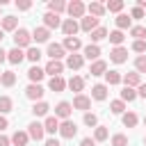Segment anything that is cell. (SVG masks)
I'll list each match as a JSON object with an SVG mask.
<instances>
[{"label": "cell", "instance_id": "cell-23", "mask_svg": "<svg viewBox=\"0 0 146 146\" xmlns=\"http://www.w3.org/2000/svg\"><path fill=\"white\" fill-rule=\"evenodd\" d=\"M87 11H89V16H94V18H103V16H105V5H103V2H89V5H87Z\"/></svg>", "mask_w": 146, "mask_h": 146}, {"label": "cell", "instance_id": "cell-19", "mask_svg": "<svg viewBox=\"0 0 146 146\" xmlns=\"http://www.w3.org/2000/svg\"><path fill=\"white\" fill-rule=\"evenodd\" d=\"M121 82H123L125 87H132V89H137V87L141 84V75H139L137 71H130V73H125V75L121 78Z\"/></svg>", "mask_w": 146, "mask_h": 146}, {"label": "cell", "instance_id": "cell-54", "mask_svg": "<svg viewBox=\"0 0 146 146\" xmlns=\"http://www.w3.org/2000/svg\"><path fill=\"white\" fill-rule=\"evenodd\" d=\"M0 146H11V139L5 137V135H0Z\"/></svg>", "mask_w": 146, "mask_h": 146}, {"label": "cell", "instance_id": "cell-42", "mask_svg": "<svg viewBox=\"0 0 146 146\" xmlns=\"http://www.w3.org/2000/svg\"><path fill=\"white\" fill-rule=\"evenodd\" d=\"M137 98V89H132V87H123L121 89V100L123 103H132Z\"/></svg>", "mask_w": 146, "mask_h": 146}, {"label": "cell", "instance_id": "cell-60", "mask_svg": "<svg viewBox=\"0 0 146 146\" xmlns=\"http://www.w3.org/2000/svg\"><path fill=\"white\" fill-rule=\"evenodd\" d=\"M0 9H2V7H0Z\"/></svg>", "mask_w": 146, "mask_h": 146}, {"label": "cell", "instance_id": "cell-36", "mask_svg": "<svg viewBox=\"0 0 146 146\" xmlns=\"http://www.w3.org/2000/svg\"><path fill=\"white\" fill-rule=\"evenodd\" d=\"M48 11L59 16L62 11H66V2H64V0H50V2H48Z\"/></svg>", "mask_w": 146, "mask_h": 146}, {"label": "cell", "instance_id": "cell-7", "mask_svg": "<svg viewBox=\"0 0 146 146\" xmlns=\"http://www.w3.org/2000/svg\"><path fill=\"white\" fill-rule=\"evenodd\" d=\"M62 48H64L68 55H73V52H78V50L82 48V41H80L78 36H64V41H62Z\"/></svg>", "mask_w": 146, "mask_h": 146}, {"label": "cell", "instance_id": "cell-34", "mask_svg": "<svg viewBox=\"0 0 146 146\" xmlns=\"http://www.w3.org/2000/svg\"><path fill=\"white\" fill-rule=\"evenodd\" d=\"M121 123H123L125 128H135V125L139 123V116H137L135 112H123V114H121Z\"/></svg>", "mask_w": 146, "mask_h": 146}, {"label": "cell", "instance_id": "cell-40", "mask_svg": "<svg viewBox=\"0 0 146 146\" xmlns=\"http://www.w3.org/2000/svg\"><path fill=\"white\" fill-rule=\"evenodd\" d=\"M107 137H110V130H107L105 125H96V128H94V137H91L94 141H105Z\"/></svg>", "mask_w": 146, "mask_h": 146}, {"label": "cell", "instance_id": "cell-26", "mask_svg": "<svg viewBox=\"0 0 146 146\" xmlns=\"http://www.w3.org/2000/svg\"><path fill=\"white\" fill-rule=\"evenodd\" d=\"M43 130H46V135H55V132L59 130V119H57V116H46Z\"/></svg>", "mask_w": 146, "mask_h": 146}, {"label": "cell", "instance_id": "cell-53", "mask_svg": "<svg viewBox=\"0 0 146 146\" xmlns=\"http://www.w3.org/2000/svg\"><path fill=\"white\" fill-rule=\"evenodd\" d=\"M43 146H62V144H59V139L50 137V139H46V144H43Z\"/></svg>", "mask_w": 146, "mask_h": 146}, {"label": "cell", "instance_id": "cell-33", "mask_svg": "<svg viewBox=\"0 0 146 146\" xmlns=\"http://www.w3.org/2000/svg\"><path fill=\"white\" fill-rule=\"evenodd\" d=\"M48 112H50V105L46 100H39V103L32 105V114L34 116H48Z\"/></svg>", "mask_w": 146, "mask_h": 146}, {"label": "cell", "instance_id": "cell-35", "mask_svg": "<svg viewBox=\"0 0 146 146\" xmlns=\"http://www.w3.org/2000/svg\"><path fill=\"white\" fill-rule=\"evenodd\" d=\"M107 34H110V32H107V27H103V25H100V27H96V30L89 34V39H91V43H96V46H98V41L107 39Z\"/></svg>", "mask_w": 146, "mask_h": 146}, {"label": "cell", "instance_id": "cell-11", "mask_svg": "<svg viewBox=\"0 0 146 146\" xmlns=\"http://www.w3.org/2000/svg\"><path fill=\"white\" fill-rule=\"evenodd\" d=\"M27 78H30V84H39V82L46 78V71H43L39 64H32L30 71H27Z\"/></svg>", "mask_w": 146, "mask_h": 146}, {"label": "cell", "instance_id": "cell-41", "mask_svg": "<svg viewBox=\"0 0 146 146\" xmlns=\"http://www.w3.org/2000/svg\"><path fill=\"white\" fill-rule=\"evenodd\" d=\"M14 110V100L9 98V96H0V114L5 116V114H9Z\"/></svg>", "mask_w": 146, "mask_h": 146}, {"label": "cell", "instance_id": "cell-39", "mask_svg": "<svg viewBox=\"0 0 146 146\" xmlns=\"http://www.w3.org/2000/svg\"><path fill=\"white\" fill-rule=\"evenodd\" d=\"M130 36L135 41H146V27L144 25H132L130 27Z\"/></svg>", "mask_w": 146, "mask_h": 146}, {"label": "cell", "instance_id": "cell-24", "mask_svg": "<svg viewBox=\"0 0 146 146\" xmlns=\"http://www.w3.org/2000/svg\"><path fill=\"white\" fill-rule=\"evenodd\" d=\"M23 59H25V50H21V48L7 50V62H9V64H21Z\"/></svg>", "mask_w": 146, "mask_h": 146}, {"label": "cell", "instance_id": "cell-16", "mask_svg": "<svg viewBox=\"0 0 146 146\" xmlns=\"http://www.w3.org/2000/svg\"><path fill=\"white\" fill-rule=\"evenodd\" d=\"M82 64H84V57H82V55H78V52L66 55V64H64L66 68H71V71H80Z\"/></svg>", "mask_w": 146, "mask_h": 146}, {"label": "cell", "instance_id": "cell-12", "mask_svg": "<svg viewBox=\"0 0 146 146\" xmlns=\"http://www.w3.org/2000/svg\"><path fill=\"white\" fill-rule=\"evenodd\" d=\"M43 27H46V30H57V27H62V18H59L57 14L46 11V14H43Z\"/></svg>", "mask_w": 146, "mask_h": 146}, {"label": "cell", "instance_id": "cell-22", "mask_svg": "<svg viewBox=\"0 0 146 146\" xmlns=\"http://www.w3.org/2000/svg\"><path fill=\"white\" fill-rule=\"evenodd\" d=\"M11 144L14 146H27V141H30V135H27V130H16L11 137Z\"/></svg>", "mask_w": 146, "mask_h": 146}, {"label": "cell", "instance_id": "cell-21", "mask_svg": "<svg viewBox=\"0 0 146 146\" xmlns=\"http://www.w3.org/2000/svg\"><path fill=\"white\" fill-rule=\"evenodd\" d=\"M89 73H91L94 78H98V75H105V73H107V62H103V59H96V62H91V66H89Z\"/></svg>", "mask_w": 146, "mask_h": 146}, {"label": "cell", "instance_id": "cell-5", "mask_svg": "<svg viewBox=\"0 0 146 146\" xmlns=\"http://www.w3.org/2000/svg\"><path fill=\"white\" fill-rule=\"evenodd\" d=\"M96 27H100V18H94V16H82V18H80V30H82V32L91 34Z\"/></svg>", "mask_w": 146, "mask_h": 146}, {"label": "cell", "instance_id": "cell-15", "mask_svg": "<svg viewBox=\"0 0 146 146\" xmlns=\"http://www.w3.org/2000/svg\"><path fill=\"white\" fill-rule=\"evenodd\" d=\"M110 59H112L114 64H123V62H128V48H123V46L112 48V50H110Z\"/></svg>", "mask_w": 146, "mask_h": 146}, {"label": "cell", "instance_id": "cell-17", "mask_svg": "<svg viewBox=\"0 0 146 146\" xmlns=\"http://www.w3.org/2000/svg\"><path fill=\"white\" fill-rule=\"evenodd\" d=\"M43 71H46V75H50V78H57V75H62V73H64V64H62V62L50 59V62L43 66Z\"/></svg>", "mask_w": 146, "mask_h": 146}, {"label": "cell", "instance_id": "cell-13", "mask_svg": "<svg viewBox=\"0 0 146 146\" xmlns=\"http://www.w3.org/2000/svg\"><path fill=\"white\" fill-rule=\"evenodd\" d=\"M0 30L2 32H16L18 30V18L16 16H2L0 18Z\"/></svg>", "mask_w": 146, "mask_h": 146}, {"label": "cell", "instance_id": "cell-27", "mask_svg": "<svg viewBox=\"0 0 146 146\" xmlns=\"http://www.w3.org/2000/svg\"><path fill=\"white\" fill-rule=\"evenodd\" d=\"M123 7H125L123 0H107L105 2V11H112V14H123Z\"/></svg>", "mask_w": 146, "mask_h": 146}, {"label": "cell", "instance_id": "cell-56", "mask_svg": "<svg viewBox=\"0 0 146 146\" xmlns=\"http://www.w3.org/2000/svg\"><path fill=\"white\" fill-rule=\"evenodd\" d=\"M135 7H139V9H144V11H146V0H137V5H135Z\"/></svg>", "mask_w": 146, "mask_h": 146}, {"label": "cell", "instance_id": "cell-55", "mask_svg": "<svg viewBox=\"0 0 146 146\" xmlns=\"http://www.w3.org/2000/svg\"><path fill=\"white\" fill-rule=\"evenodd\" d=\"M2 62H7V50H2V46H0V64Z\"/></svg>", "mask_w": 146, "mask_h": 146}, {"label": "cell", "instance_id": "cell-10", "mask_svg": "<svg viewBox=\"0 0 146 146\" xmlns=\"http://www.w3.org/2000/svg\"><path fill=\"white\" fill-rule=\"evenodd\" d=\"M46 55H48L50 59H55V62H62V57H66V50L62 48V43H48Z\"/></svg>", "mask_w": 146, "mask_h": 146}, {"label": "cell", "instance_id": "cell-50", "mask_svg": "<svg viewBox=\"0 0 146 146\" xmlns=\"http://www.w3.org/2000/svg\"><path fill=\"white\" fill-rule=\"evenodd\" d=\"M80 146H96V141H94L91 137H82V139H80Z\"/></svg>", "mask_w": 146, "mask_h": 146}, {"label": "cell", "instance_id": "cell-45", "mask_svg": "<svg viewBox=\"0 0 146 146\" xmlns=\"http://www.w3.org/2000/svg\"><path fill=\"white\" fill-rule=\"evenodd\" d=\"M135 71L141 75V73H146V55H137V59H135Z\"/></svg>", "mask_w": 146, "mask_h": 146}, {"label": "cell", "instance_id": "cell-1", "mask_svg": "<svg viewBox=\"0 0 146 146\" xmlns=\"http://www.w3.org/2000/svg\"><path fill=\"white\" fill-rule=\"evenodd\" d=\"M30 46H32V32H27L25 27H18L14 32V48H21V50L25 48L27 50Z\"/></svg>", "mask_w": 146, "mask_h": 146}, {"label": "cell", "instance_id": "cell-30", "mask_svg": "<svg viewBox=\"0 0 146 146\" xmlns=\"http://www.w3.org/2000/svg\"><path fill=\"white\" fill-rule=\"evenodd\" d=\"M0 84L7 87V89L14 87V84H16V73H14V71H2V73H0Z\"/></svg>", "mask_w": 146, "mask_h": 146}, {"label": "cell", "instance_id": "cell-20", "mask_svg": "<svg viewBox=\"0 0 146 146\" xmlns=\"http://www.w3.org/2000/svg\"><path fill=\"white\" fill-rule=\"evenodd\" d=\"M48 39H50V30H46L43 25L32 30V41H36V43H46Z\"/></svg>", "mask_w": 146, "mask_h": 146}, {"label": "cell", "instance_id": "cell-47", "mask_svg": "<svg viewBox=\"0 0 146 146\" xmlns=\"http://www.w3.org/2000/svg\"><path fill=\"white\" fill-rule=\"evenodd\" d=\"M128 16H130V18H137V21H141V18H146V11H144V9H139V7H132Z\"/></svg>", "mask_w": 146, "mask_h": 146}, {"label": "cell", "instance_id": "cell-52", "mask_svg": "<svg viewBox=\"0 0 146 146\" xmlns=\"http://www.w3.org/2000/svg\"><path fill=\"white\" fill-rule=\"evenodd\" d=\"M7 128H9V121H7V116H2V114H0V132H2V130H7Z\"/></svg>", "mask_w": 146, "mask_h": 146}, {"label": "cell", "instance_id": "cell-14", "mask_svg": "<svg viewBox=\"0 0 146 146\" xmlns=\"http://www.w3.org/2000/svg\"><path fill=\"white\" fill-rule=\"evenodd\" d=\"M82 57H84V59H89V62L100 59V46H96V43L84 46V48H82Z\"/></svg>", "mask_w": 146, "mask_h": 146}, {"label": "cell", "instance_id": "cell-4", "mask_svg": "<svg viewBox=\"0 0 146 146\" xmlns=\"http://www.w3.org/2000/svg\"><path fill=\"white\" fill-rule=\"evenodd\" d=\"M71 114H73V105H71L68 100H59V103L55 105V114H52V116L66 121V119H71Z\"/></svg>", "mask_w": 146, "mask_h": 146}, {"label": "cell", "instance_id": "cell-38", "mask_svg": "<svg viewBox=\"0 0 146 146\" xmlns=\"http://www.w3.org/2000/svg\"><path fill=\"white\" fill-rule=\"evenodd\" d=\"M121 78H123V75H121L119 71H107V73H105V84H107V87L121 84Z\"/></svg>", "mask_w": 146, "mask_h": 146}, {"label": "cell", "instance_id": "cell-51", "mask_svg": "<svg viewBox=\"0 0 146 146\" xmlns=\"http://www.w3.org/2000/svg\"><path fill=\"white\" fill-rule=\"evenodd\" d=\"M137 96H139V98H146V82H141V84L137 87Z\"/></svg>", "mask_w": 146, "mask_h": 146}, {"label": "cell", "instance_id": "cell-37", "mask_svg": "<svg viewBox=\"0 0 146 146\" xmlns=\"http://www.w3.org/2000/svg\"><path fill=\"white\" fill-rule=\"evenodd\" d=\"M41 57H43V52H41V50H39L36 46H30V48L25 50V59H30L32 64H36V62H39Z\"/></svg>", "mask_w": 146, "mask_h": 146}, {"label": "cell", "instance_id": "cell-2", "mask_svg": "<svg viewBox=\"0 0 146 146\" xmlns=\"http://www.w3.org/2000/svg\"><path fill=\"white\" fill-rule=\"evenodd\" d=\"M64 139H73L78 135V123L73 119H66V121H59V130H57Z\"/></svg>", "mask_w": 146, "mask_h": 146}, {"label": "cell", "instance_id": "cell-3", "mask_svg": "<svg viewBox=\"0 0 146 146\" xmlns=\"http://www.w3.org/2000/svg\"><path fill=\"white\" fill-rule=\"evenodd\" d=\"M66 11H68V18L78 21V18H82V16H84L87 5H84L82 0H73V2H68V5H66Z\"/></svg>", "mask_w": 146, "mask_h": 146}, {"label": "cell", "instance_id": "cell-9", "mask_svg": "<svg viewBox=\"0 0 146 146\" xmlns=\"http://www.w3.org/2000/svg\"><path fill=\"white\" fill-rule=\"evenodd\" d=\"M78 30H80V23H78V21H73V18H64V21H62V32H64V36H75Z\"/></svg>", "mask_w": 146, "mask_h": 146}, {"label": "cell", "instance_id": "cell-25", "mask_svg": "<svg viewBox=\"0 0 146 146\" xmlns=\"http://www.w3.org/2000/svg\"><path fill=\"white\" fill-rule=\"evenodd\" d=\"M66 87H68L71 91H75V96H78V94H82V89H84V78H80V75H73V78L66 82Z\"/></svg>", "mask_w": 146, "mask_h": 146}, {"label": "cell", "instance_id": "cell-57", "mask_svg": "<svg viewBox=\"0 0 146 146\" xmlns=\"http://www.w3.org/2000/svg\"><path fill=\"white\" fill-rule=\"evenodd\" d=\"M2 39H5V32H2V30H0V41H2Z\"/></svg>", "mask_w": 146, "mask_h": 146}, {"label": "cell", "instance_id": "cell-48", "mask_svg": "<svg viewBox=\"0 0 146 146\" xmlns=\"http://www.w3.org/2000/svg\"><path fill=\"white\" fill-rule=\"evenodd\" d=\"M16 9L18 11H30L32 9V2L30 0H16Z\"/></svg>", "mask_w": 146, "mask_h": 146}, {"label": "cell", "instance_id": "cell-44", "mask_svg": "<svg viewBox=\"0 0 146 146\" xmlns=\"http://www.w3.org/2000/svg\"><path fill=\"white\" fill-rule=\"evenodd\" d=\"M82 123H84V125H89V128H96V125H98V116H96L94 112H84Z\"/></svg>", "mask_w": 146, "mask_h": 146}, {"label": "cell", "instance_id": "cell-31", "mask_svg": "<svg viewBox=\"0 0 146 146\" xmlns=\"http://www.w3.org/2000/svg\"><path fill=\"white\" fill-rule=\"evenodd\" d=\"M48 89L59 94V91H64V89H66V80H64L62 75H57V78H50V82H48Z\"/></svg>", "mask_w": 146, "mask_h": 146}, {"label": "cell", "instance_id": "cell-43", "mask_svg": "<svg viewBox=\"0 0 146 146\" xmlns=\"http://www.w3.org/2000/svg\"><path fill=\"white\" fill-rule=\"evenodd\" d=\"M110 110H112V114H123L125 112V103L119 98V100H112L110 103Z\"/></svg>", "mask_w": 146, "mask_h": 146}, {"label": "cell", "instance_id": "cell-6", "mask_svg": "<svg viewBox=\"0 0 146 146\" xmlns=\"http://www.w3.org/2000/svg\"><path fill=\"white\" fill-rule=\"evenodd\" d=\"M27 135H30V139H34V141H41V139L46 137L43 123H39V121H32V123L27 125Z\"/></svg>", "mask_w": 146, "mask_h": 146}, {"label": "cell", "instance_id": "cell-8", "mask_svg": "<svg viewBox=\"0 0 146 146\" xmlns=\"http://www.w3.org/2000/svg\"><path fill=\"white\" fill-rule=\"evenodd\" d=\"M43 94H46V89L41 84H27V89H25V98H30L34 103H39L43 98Z\"/></svg>", "mask_w": 146, "mask_h": 146}, {"label": "cell", "instance_id": "cell-29", "mask_svg": "<svg viewBox=\"0 0 146 146\" xmlns=\"http://www.w3.org/2000/svg\"><path fill=\"white\" fill-rule=\"evenodd\" d=\"M107 39H110V43H112L114 48H119V46H123V41H125V34H123L121 30H112V32L107 34Z\"/></svg>", "mask_w": 146, "mask_h": 146}, {"label": "cell", "instance_id": "cell-18", "mask_svg": "<svg viewBox=\"0 0 146 146\" xmlns=\"http://www.w3.org/2000/svg\"><path fill=\"white\" fill-rule=\"evenodd\" d=\"M73 110H80V112H87L89 107H91V98L89 96H84V94H78L75 98H73Z\"/></svg>", "mask_w": 146, "mask_h": 146}, {"label": "cell", "instance_id": "cell-46", "mask_svg": "<svg viewBox=\"0 0 146 146\" xmlns=\"http://www.w3.org/2000/svg\"><path fill=\"white\" fill-rule=\"evenodd\" d=\"M112 146H128V137H125L123 132L112 135Z\"/></svg>", "mask_w": 146, "mask_h": 146}, {"label": "cell", "instance_id": "cell-32", "mask_svg": "<svg viewBox=\"0 0 146 146\" xmlns=\"http://www.w3.org/2000/svg\"><path fill=\"white\" fill-rule=\"evenodd\" d=\"M91 98L94 100H105L107 98V84H94L91 87Z\"/></svg>", "mask_w": 146, "mask_h": 146}, {"label": "cell", "instance_id": "cell-49", "mask_svg": "<svg viewBox=\"0 0 146 146\" xmlns=\"http://www.w3.org/2000/svg\"><path fill=\"white\" fill-rule=\"evenodd\" d=\"M132 50L139 52V55H144L146 52V41H132Z\"/></svg>", "mask_w": 146, "mask_h": 146}, {"label": "cell", "instance_id": "cell-59", "mask_svg": "<svg viewBox=\"0 0 146 146\" xmlns=\"http://www.w3.org/2000/svg\"><path fill=\"white\" fill-rule=\"evenodd\" d=\"M144 144H146V137H144Z\"/></svg>", "mask_w": 146, "mask_h": 146}, {"label": "cell", "instance_id": "cell-28", "mask_svg": "<svg viewBox=\"0 0 146 146\" xmlns=\"http://www.w3.org/2000/svg\"><path fill=\"white\" fill-rule=\"evenodd\" d=\"M114 23H116V30H121V32H123V30H130V27H132V18H130L128 14H119Z\"/></svg>", "mask_w": 146, "mask_h": 146}, {"label": "cell", "instance_id": "cell-58", "mask_svg": "<svg viewBox=\"0 0 146 146\" xmlns=\"http://www.w3.org/2000/svg\"><path fill=\"white\" fill-rule=\"evenodd\" d=\"M144 125H146V116H144Z\"/></svg>", "mask_w": 146, "mask_h": 146}]
</instances>
